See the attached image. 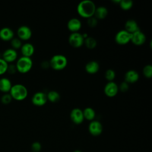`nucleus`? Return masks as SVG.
I'll use <instances>...</instances> for the list:
<instances>
[{
	"instance_id": "nucleus-22",
	"label": "nucleus",
	"mask_w": 152,
	"mask_h": 152,
	"mask_svg": "<svg viewBox=\"0 0 152 152\" xmlns=\"http://www.w3.org/2000/svg\"><path fill=\"white\" fill-rule=\"evenodd\" d=\"M83 115L84 119L88 121H93L96 116L95 110L91 107H87L83 110Z\"/></svg>"
},
{
	"instance_id": "nucleus-31",
	"label": "nucleus",
	"mask_w": 152,
	"mask_h": 152,
	"mask_svg": "<svg viewBox=\"0 0 152 152\" xmlns=\"http://www.w3.org/2000/svg\"><path fill=\"white\" fill-rule=\"evenodd\" d=\"M12 98L11 96V95L10 94V93H5L4 94L1 98V102L4 104H8V103H10L11 100H12Z\"/></svg>"
},
{
	"instance_id": "nucleus-28",
	"label": "nucleus",
	"mask_w": 152,
	"mask_h": 152,
	"mask_svg": "<svg viewBox=\"0 0 152 152\" xmlns=\"http://www.w3.org/2000/svg\"><path fill=\"white\" fill-rule=\"evenodd\" d=\"M11 45L14 49H18L21 48L22 43L21 40L18 37H14L11 40Z\"/></svg>"
},
{
	"instance_id": "nucleus-21",
	"label": "nucleus",
	"mask_w": 152,
	"mask_h": 152,
	"mask_svg": "<svg viewBox=\"0 0 152 152\" xmlns=\"http://www.w3.org/2000/svg\"><path fill=\"white\" fill-rule=\"evenodd\" d=\"M108 14V10L104 6H99L96 7L94 16L97 20H103L106 17Z\"/></svg>"
},
{
	"instance_id": "nucleus-25",
	"label": "nucleus",
	"mask_w": 152,
	"mask_h": 152,
	"mask_svg": "<svg viewBox=\"0 0 152 152\" xmlns=\"http://www.w3.org/2000/svg\"><path fill=\"white\" fill-rule=\"evenodd\" d=\"M119 4L120 7L125 11L130 10L133 6V2L131 0H121Z\"/></svg>"
},
{
	"instance_id": "nucleus-7",
	"label": "nucleus",
	"mask_w": 152,
	"mask_h": 152,
	"mask_svg": "<svg viewBox=\"0 0 152 152\" xmlns=\"http://www.w3.org/2000/svg\"><path fill=\"white\" fill-rule=\"evenodd\" d=\"M48 101L46 94L43 91H37L35 93L31 98L32 103L37 106H42L46 104Z\"/></svg>"
},
{
	"instance_id": "nucleus-33",
	"label": "nucleus",
	"mask_w": 152,
	"mask_h": 152,
	"mask_svg": "<svg viewBox=\"0 0 152 152\" xmlns=\"http://www.w3.org/2000/svg\"><path fill=\"white\" fill-rule=\"evenodd\" d=\"M119 90H120L122 92H126L129 89V84L126 81H122L119 86H118Z\"/></svg>"
},
{
	"instance_id": "nucleus-17",
	"label": "nucleus",
	"mask_w": 152,
	"mask_h": 152,
	"mask_svg": "<svg viewBox=\"0 0 152 152\" xmlns=\"http://www.w3.org/2000/svg\"><path fill=\"white\" fill-rule=\"evenodd\" d=\"M14 33L11 28L5 27L0 30V38L4 41L11 40L14 38Z\"/></svg>"
},
{
	"instance_id": "nucleus-15",
	"label": "nucleus",
	"mask_w": 152,
	"mask_h": 152,
	"mask_svg": "<svg viewBox=\"0 0 152 152\" xmlns=\"http://www.w3.org/2000/svg\"><path fill=\"white\" fill-rule=\"evenodd\" d=\"M138 72L134 69H129L127 71L124 75L125 81L129 83H134L137 82L139 79Z\"/></svg>"
},
{
	"instance_id": "nucleus-27",
	"label": "nucleus",
	"mask_w": 152,
	"mask_h": 152,
	"mask_svg": "<svg viewBox=\"0 0 152 152\" xmlns=\"http://www.w3.org/2000/svg\"><path fill=\"white\" fill-rule=\"evenodd\" d=\"M142 73L145 77L150 78L152 77V65L147 64L145 65L142 69Z\"/></svg>"
},
{
	"instance_id": "nucleus-24",
	"label": "nucleus",
	"mask_w": 152,
	"mask_h": 152,
	"mask_svg": "<svg viewBox=\"0 0 152 152\" xmlns=\"http://www.w3.org/2000/svg\"><path fill=\"white\" fill-rule=\"evenodd\" d=\"M84 44L85 45L87 48L90 49H93L96 47L97 41L93 37L88 36L87 37L84 39Z\"/></svg>"
},
{
	"instance_id": "nucleus-32",
	"label": "nucleus",
	"mask_w": 152,
	"mask_h": 152,
	"mask_svg": "<svg viewBox=\"0 0 152 152\" xmlns=\"http://www.w3.org/2000/svg\"><path fill=\"white\" fill-rule=\"evenodd\" d=\"M32 152H39L41 150L42 145L39 142H34L31 146Z\"/></svg>"
},
{
	"instance_id": "nucleus-20",
	"label": "nucleus",
	"mask_w": 152,
	"mask_h": 152,
	"mask_svg": "<svg viewBox=\"0 0 152 152\" xmlns=\"http://www.w3.org/2000/svg\"><path fill=\"white\" fill-rule=\"evenodd\" d=\"M12 84L11 81L6 78V77H2L0 78V91L2 92H4L5 93H7L8 92H10L11 87Z\"/></svg>"
},
{
	"instance_id": "nucleus-9",
	"label": "nucleus",
	"mask_w": 152,
	"mask_h": 152,
	"mask_svg": "<svg viewBox=\"0 0 152 152\" xmlns=\"http://www.w3.org/2000/svg\"><path fill=\"white\" fill-rule=\"evenodd\" d=\"M118 85L114 81H108L104 87V93L109 97L115 96L118 93Z\"/></svg>"
},
{
	"instance_id": "nucleus-10",
	"label": "nucleus",
	"mask_w": 152,
	"mask_h": 152,
	"mask_svg": "<svg viewBox=\"0 0 152 152\" xmlns=\"http://www.w3.org/2000/svg\"><path fill=\"white\" fill-rule=\"evenodd\" d=\"M88 129L90 134L93 136H99L102 132L103 126L99 121L93 120L89 124Z\"/></svg>"
},
{
	"instance_id": "nucleus-34",
	"label": "nucleus",
	"mask_w": 152,
	"mask_h": 152,
	"mask_svg": "<svg viewBox=\"0 0 152 152\" xmlns=\"http://www.w3.org/2000/svg\"><path fill=\"white\" fill-rule=\"evenodd\" d=\"M17 71V68L15 65H8V67L7 69V71L10 73V74H14L15 72V71Z\"/></svg>"
},
{
	"instance_id": "nucleus-16",
	"label": "nucleus",
	"mask_w": 152,
	"mask_h": 152,
	"mask_svg": "<svg viewBox=\"0 0 152 152\" xmlns=\"http://www.w3.org/2000/svg\"><path fill=\"white\" fill-rule=\"evenodd\" d=\"M20 49L23 56L30 58L34 52V47L33 45L30 43H24L22 45Z\"/></svg>"
},
{
	"instance_id": "nucleus-14",
	"label": "nucleus",
	"mask_w": 152,
	"mask_h": 152,
	"mask_svg": "<svg viewBox=\"0 0 152 152\" xmlns=\"http://www.w3.org/2000/svg\"><path fill=\"white\" fill-rule=\"evenodd\" d=\"M17 58V52L16 50L12 48L6 49L2 54V59L8 64L16 60Z\"/></svg>"
},
{
	"instance_id": "nucleus-26",
	"label": "nucleus",
	"mask_w": 152,
	"mask_h": 152,
	"mask_svg": "<svg viewBox=\"0 0 152 152\" xmlns=\"http://www.w3.org/2000/svg\"><path fill=\"white\" fill-rule=\"evenodd\" d=\"M115 77V71L112 69H107L104 72V77L108 81H113Z\"/></svg>"
},
{
	"instance_id": "nucleus-8",
	"label": "nucleus",
	"mask_w": 152,
	"mask_h": 152,
	"mask_svg": "<svg viewBox=\"0 0 152 152\" xmlns=\"http://www.w3.org/2000/svg\"><path fill=\"white\" fill-rule=\"evenodd\" d=\"M69 116L72 122L77 125L81 124L84 119L83 110L78 107L72 109L70 112Z\"/></svg>"
},
{
	"instance_id": "nucleus-12",
	"label": "nucleus",
	"mask_w": 152,
	"mask_h": 152,
	"mask_svg": "<svg viewBox=\"0 0 152 152\" xmlns=\"http://www.w3.org/2000/svg\"><path fill=\"white\" fill-rule=\"evenodd\" d=\"M146 40V36L145 34L140 30L131 34V42L137 46L143 45Z\"/></svg>"
},
{
	"instance_id": "nucleus-11",
	"label": "nucleus",
	"mask_w": 152,
	"mask_h": 152,
	"mask_svg": "<svg viewBox=\"0 0 152 152\" xmlns=\"http://www.w3.org/2000/svg\"><path fill=\"white\" fill-rule=\"evenodd\" d=\"M18 38L23 40H27L30 39L32 36V31L27 26H21L17 31Z\"/></svg>"
},
{
	"instance_id": "nucleus-23",
	"label": "nucleus",
	"mask_w": 152,
	"mask_h": 152,
	"mask_svg": "<svg viewBox=\"0 0 152 152\" xmlns=\"http://www.w3.org/2000/svg\"><path fill=\"white\" fill-rule=\"evenodd\" d=\"M46 96H47L48 100L52 103H55L58 102L61 98L59 93L55 90L49 91L48 93V94H46Z\"/></svg>"
},
{
	"instance_id": "nucleus-18",
	"label": "nucleus",
	"mask_w": 152,
	"mask_h": 152,
	"mask_svg": "<svg viewBox=\"0 0 152 152\" xmlns=\"http://www.w3.org/2000/svg\"><path fill=\"white\" fill-rule=\"evenodd\" d=\"M100 69V65L96 61H90L85 65L86 71L90 74H94L98 72Z\"/></svg>"
},
{
	"instance_id": "nucleus-6",
	"label": "nucleus",
	"mask_w": 152,
	"mask_h": 152,
	"mask_svg": "<svg viewBox=\"0 0 152 152\" xmlns=\"http://www.w3.org/2000/svg\"><path fill=\"white\" fill-rule=\"evenodd\" d=\"M131 33L124 30H121L118 31L115 37V40L117 44L124 45L131 42Z\"/></svg>"
},
{
	"instance_id": "nucleus-1",
	"label": "nucleus",
	"mask_w": 152,
	"mask_h": 152,
	"mask_svg": "<svg viewBox=\"0 0 152 152\" xmlns=\"http://www.w3.org/2000/svg\"><path fill=\"white\" fill-rule=\"evenodd\" d=\"M96 7L94 2L91 0H83L78 3L77 11L79 15L88 18L94 16Z\"/></svg>"
},
{
	"instance_id": "nucleus-37",
	"label": "nucleus",
	"mask_w": 152,
	"mask_h": 152,
	"mask_svg": "<svg viewBox=\"0 0 152 152\" xmlns=\"http://www.w3.org/2000/svg\"><path fill=\"white\" fill-rule=\"evenodd\" d=\"M31 152H32V151H31Z\"/></svg>"
},
{
	"instance_id": "nucleus-29",
	"label": "nucleus",
	"mask_w": 152,
	"mask_h": 152,
	"mask_svg": "<svg viewBox=\"0 0 152 152\" xmlns=\"http://www.w3.org/2000/svg\"><path fill=\"white\" fill-rule=\"evenodd\" d=\"M8 64L2 58H0V75L4 74L7 71Z\"/></svg>"
},
{
	"instance_id": "nucleus-36",
	"label": "nucleus",
	"mask_w": 152,
	"mask_h": 152,
	"mask_svg": "<svg viewBox=\"0 0 152 152\" xmlns=\"http://www.w3.org/2000/svg\"><path fill=\"white\" fill-rule=\"evenodd\" d=\"M73 152H82V151H80V150H74Z\"/></svg>"
},
{
	"instance_id": "nucleus-30",
	"label": "nucleus",
	"mask_w": 152,
	"mask_h": 152,
	"mask_svg": "<svg viewBox=\"0 0 152 152\" xmlns=\"http://www.w3.org/2000/svg\"><path fill=\"white\" fill-rule=\"evenodd\" d=\"M87 25L90 27L93 28V27H95L97 25L98 20L94 16H92V17L87 18Z\"/></svg>"
},
{
	"instance_id": "nucleus-35",
	"label": "nucleus",
	"mask_w": 152,
	"mask_h": 152,
	"mask_svg": "<svg viewBox=\"0 0 152 152\" xmlns=\"http://www.w3.org/2000/svg\"><path fill=\"white\" fill-rule=\"evenodd\" d=\"M47 61H43L42 62V66L43 68H47L49 67V66H50V64H49V62H48Z\"/></svg>"
},
{
	"instance_id": "nucleus-4",
	"label": "nucleus",
	"mask_w": 152,
	"mask_h": 152,
	"mask_svg": "<svg viewBox=\"0 0 152 152\" xmlns=\"http://www.w3.org/2000/svg\"><path fill=\"white\" fill-rule=\"evenodd\" d=\"M15 66L17 71L23 74L27 73L33 66V61L30 57L22 56L17 61Z\"/></svg>"
},
{
	"instance_id": "nucleus-5",
	"label": "nucleus",
	"mask_w": 152,
	"mask_h": 152,
	"mask_svg": "<svg viewBox=\"0 0 152 152\" xmlns=\"http://www.w3.org/2000/svg\"><path fill=\"white\" fill-rule=\"evenodd\" d=\"M84 38L83 34L79 32L71 33L68 37V42L69 45L75 48L81 47L84 44Z\"/></svg>"
},
{
	"instance_id": "nucleus-3",
	"label": "nucleus",
	"mask_w": 152,
	"mask_h": 152,
	"mask_svg": "<svg viewBox=\"0 0 152 152\" xmlns=\"http://www.w3.org/2000/svg\"><path fill=\"white\" fill-rule=\"evenodd\" d=\"M68 64L66 57L62 54H56L53 55L49 61L50 66L55 70H62L64 69Z\"/></svg>"
},
{
	"instance_id": "nucleus-13",
	"label": "nucleus",
	"mask_w": 152,
	"mask_h": 152,
	"mask_svg": "<svg viewBox=\"0 0 152 152\" xmlns=\"http://www.w3.org/2000/svg\"><path fill=\"white\" fill-rule=\"evenodd\" d=\"M82 26L81 21L77 18H72L67 23V28L72 33L78 32Z\"/></svg>"
},
{
	"instance_id": "nucleus-2",
	"label": "nucleus",
	"mask_w": 152,
	"mask_h": 152,
	"mask_svg": "<svg viewBox=\"0 0 152 152\" xmlns=\"http://www.w3.org/2000/svg\"><path fill=\"white\" fill-rule=\"evenodd\" d=\"M10 94L12 99L18 101H21L27 97L28 90L23 84H16L12 86L10 91Z\"/></svg>"
},
{
	"instance_id": "nucleus-19",
	"label": "nucleus",
	"mask_w": 152,
	"mask_h": 152,
	"mask_svg": "<svg viewBox=\"0 0 152 152\" xmlns=\"http://www.w3.org/2000/svg\"><path fill=\"white\" fill-rule=\"evenodd\" d=\"M125 30L129 33H133L140 30L138 23L133 19L128 20L125 23Z\"/></svg>"
}]
</instances>
